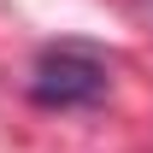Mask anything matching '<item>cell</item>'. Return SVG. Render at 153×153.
<instances>
[{"label":"cell","instance_id":"1","mask_svg":"<svg viewBox=\"0 0 153 153\" xmlns=\"http://www.w3.org/2000/svg\"><path fill=\"white\" fill-rule=\"evenodd\" d=\"M106 94V59L88 53V47H47L30 71V100L36 106H94Z\"/></svg>","mask_w":153,"mask_h":153}]
</instances>
